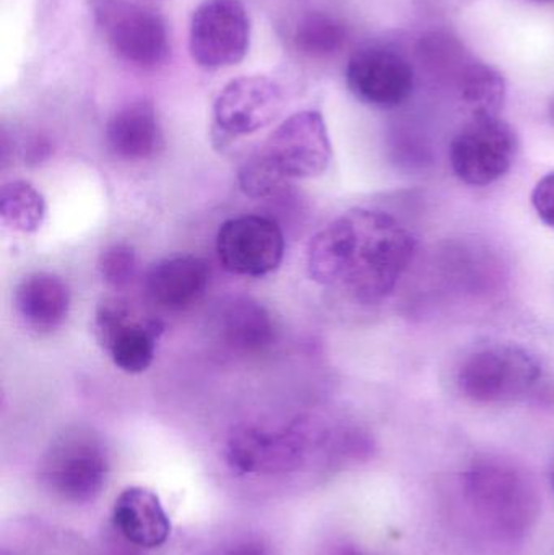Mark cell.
Segmentation results:
<instances>
[{"label":"cell","instance_id":"cell-1","mask_svg":"<svg viewBox=\"0 0 554 555\" xmlns=\"http://www.w3.org/2000/svg\"><path fill=\"white\" fill-rule=\"evenodd\" d=\"M415 249V237L392 215L353 208L312 237L308 273L355 302L374 306L394 293Z\"/></svg>","mask_w":554,"mask_h":555},{"label":"cell","instance_id":"cell-2","mask_svg":"<svg viewBox=\"0 0 554 555\" xmlns=\"http://www.w3.org/2000/svg\"><path fill=\"white\" fill-rule=\"evenodd\" d=\"M465 498L478 520L506 540L524 537L539 517V491L532 479L510 460L472 463L464 479Z\"/></svg>","mask_w":554,"mask_h":555},{"label":"cell","instance_id":"cell-3","mask_svg":"<svg viewBox=\"0 0 554 555\" xmlns=\"http://www.w3.org/2000/svg\"><path fill=\"white\" fill-rule=\"evenodd\" d=\"M98 31L111 51L137 68H156L168 59L169 35L158 10L140 0H88Z\"/></svg>","mask_w":554,"mask_h":555},{"label":"cell","instance_id":"cell-4","mask_svg":"<svg viewBox=\"0 0 554 555\" xmlns=\"http://www.w3.org/2000/svg\"><path fill=\"white\" fill-rule=\"evenodd\" d=\"M109 460L96 434L83 427L67 429L49 447L41 462V481L49 492L83 505L96 501L106 486Z\"/></svg>","mask_w":554,"mask_h":555},{"label":"cell","instance_id":"cell-5","mask_svg":"<svg viewBox=\"0 0 554 555\" xmlns=\"http://www.w3.org/2000/svg\"><path fill=\"white\" fill-rule=\"evenodd\" d=\"M540 377L542 365L532 352L523 346L494 343L465 356L455 380L468 400L493 404L524 397Z\"/></svg>","mask_w":554,"mask_h":555},{"label":"cell","instance_id":"cell-6","mask_svg":"<svg viewBox=\"0 0 554 555\" xmlns=\"http://www.w3.org/2000/svg\"><path fill=\"white\" fill-rule=\"evenodd\" d=\"M516 155V132L501 117L468 119L449 150L455 176L472 188H487L503 179Z\"/></svg>","mask_w":554,"mask_h":555},{"label":"cell","instance_id":"cell-7","mask_svg":"<svg viewBox=\"0 0 554 555\" xmlns=\"http://www.w3.org/2000/svg\"><path fill=\"white\" fill-rule=\"evenodd\" d=\"M250 22L241 0H204L189 29V51L198 67L220 70L246 57Z\"/></svg>","mask_w":554,"mask_h":555},{"label":"cell","instance_id":"cell-8","mask_svg":"<svg viewBox=\"0 0 554 555\" xmlns=\"http://www.w3.org/2000/svg\"><path fill=\"white\" fill-rule=\"evenodd\" d=\"M285 179L318 178L331 165L332 142L319 111H301L280 124L259 150Z\"/></svg>","mask_w":554,"mask_h":555},{"label":"cell","instance_id":"cell-9","mask_svg":"<svg viewBox=\"0 0 554 555\" xmlns=\"http://www.w3.org/2000/svg\"><path fill=\"white\" fill-rule=\"evenodd\" d=\"M217 253L221 266L234 275L266 276L282 263L285 237L270 218L246 215L221 224Z\"/></svg>","mask_w":554,"mask_h":555},{"label":"cell","instance_id":"cell-10","mask_svg":"<svg viewBox=\"0 0 554 555\" xmlns=\"http://www.w3.org/2000/svg\"><path fill=\"white\" fill-rule=\"evenodd\" d=\"M285 98L272 78L249 75L230 81L214 104V129L224 139L250 135L282 114Z\"/></svg>","mask_w":554,"mask_h":555},{"label":"cell","instance_id":"cell-11","mask_svg":"<svg viewBox=\"0 0 554 555\" xmlns=\"http://www.w3.org/2000/svg\"><path fill=\"white\" fill-rule=\"evenodd\" d=\"M162 332L158 320H143L124 300H106L94 317L98 341L109 352L116 367L127 374H140L152 365Z\"/></svg>","mask_w":554,"mask_h":555},{"label":"cell","instance_id":"cell-12","mask_svg":"<svg viewBox=\"0 0 554 555\" xmlns=\"http://www.w3.org/2000/svg\"><path fill=\"white\" fill-rule=\"evenodd\" d=\"M413 68L402 54L383 46H368L351 55L347 83L351 93L370 106L390 109L409 100Z\"/></svg>","mask_w":554,"mask_h":555},{"label":"cell","instance_id":"cell-13","mask_svg":"<svg viewBox=\"0 0 554 555\" xmlns=\"http://www.w3.org/2000/svg\"><path fill=\"white\" fill-rule=\"evenodd\" d=\"M305 450L302 434L296 429L270 430L237 427L228 440L230 465L241 473L286 472L298 465Z\"/></svg>","mask_w":554,"mask_h":555},{"label":"cell","instance_id":"cell-14","mask_svg":"<svg viewBox=\"0 0 554 555\" xmlns=\"http://www.w3.org/2000/svg\"><path fill=\"white\" fill-rule=\"evenodd\" d=\"M113 520L124 540L143 550L162 547L171 534V521L158 495L139 486L116 499Z\"/></svg>","mask_w":554,"mask_h":555},{"label":"cell","instance_id":"cell-15","mask_svg":"<svg viewBox=\"0 0 554 555\" xmlns=\"http://www.w3.org/2000/svg\"><path fill=\"white\" fill-rule=\"evenodd\" d=\"M107 146L117 158L145 162L163 146V130L155 106L140 100L113 114L106 127Z\"/></svg>","mask_w":554,"mask_h":555},{"label":"cell","instance_id":"cell-16","mask_svg":"<svg viewBox=\"0 0 554 555\" xmlns=\"http://www.w3.org/2000/svg\"><path fill=\"white\" fill-rule=\"evenodd\" d=\"M210 281V267L201 257L178 256L156 263L146 276V293L163 309L182 310L197 302Z\"/></svg>","mask_w":554,"mask_h":555},{"label":"cell","instance_id":"cell-17","mask_svg":"<svg viewBox=\"0 0 554 555\" xmlns=\"http://www.w3.org/2000/svg\"><path fill=\"white\" fill-rule=\"evenodd\" d=\"M15 307L26 326L49 333L64 323L70 309V291L52 273H33L16 286Z\"/></svg>","mask_w":554,"mask_h":555},{"label":"cell","instance_id":"cell-18","mask_svg":"<svg viewBox=\"0 0 554 555\" xmlns=\"http://www.w3.org/2000/svg\"><path fill=\"white\" fill-rule=\"evenodd\" d=\"M221 335L234 351L256 354L275 341V323L262 304L241 297L224 307Z\"/></svg>","mask_w":554,"mask_h":555},{"label":"cell","instance_id":"cell-19","mask_svg":"<svg viewBox=\"0 0 554 555\" xmlns=\"http://www.w3.org/2000/svg\"><path fill=\"white\" fill-rule=\"evenodd\" d=\"M458 90L468 119L500 117L506 101V81L497 68L472 62L459 75Z\"/></svg>","mask_w":554,"mask_h":555},{"label":"cell","instance_id":"cell-20","mask_svg":"<svg viewBox=\"0 0 554 555\" xmlns=\"http://www.w3.org/2000/svg\"><path fill=\"white\" fill-rule=\"evenodd\" d=\"M347 39V25L325 12L302 13L289 31V41L295 51L309 59H327L337 54Z\"/></svg>","mask_w":554,"mask_h":555},{"label":"cell","instance_id":"cell-21","mask_svg":"<svg viewBox=\"0 0 554 555\" xmlns=\"http://www.w3.org/2000/svg\"><path fill=\"white\" fill-rule=\"evenodd\" d=\"M46 217L44 197L28 182L15 181L0 192V218L10 230L35 233Z\"/></svg>","mask_w":554,"mask_h":555},{"label":"cell","instance_id":"cell-22","mask_svg":"<svg viewBox=\"0 0 554 555\" xmlns=\"http://www.w3.org/2000/svg\"><path fill=\"white\" fill-rule=\"evenodd\" d=\"M286 182L288 179L283 178L259 152L240 169L241 191L253 198L275 197L285 189Z\"/></svg>","mask_w":554,"mask_h":555},{"label":"cell","instance_id":"cell-23","mask_svg":"<svg viewBox=\"0 0 554 555\" xmlns=\"http://www.w3.org/2000/svg\"><path fill=\"white\" fill-rule=\"evenodd\" d=\"M98 269H100V275L107 286L113 287V289H123L136 275V250L129 244H113L101 254Z\"/></svg>","mask_w":554,"mask_h":555},{"label":"cell","instance_id":"cell-24","mask_svg":"<svg viewBox=\"0 0 554 555\" xmlns=\"http://www.w3.org/2000/svg\"><path fill=\"white\" fill-rule=\"evenodd\" d=\"M532 205L540 220L554 230V171L543 176L533 189Z\"/></svg>","mask_w":554,"mask_h":555},{"label":"cell","instance_id":"cell-25","mask_svg":"<svg viewBox=\"0 0 554 555\" xmlns=\"http://www.w3.org/2000/svg\"><path fill=\"white\" fill-rule=\"evenodd\" d=\"M214 555H270V551L260 541H243V543L224 547V550L218 551Z\"/></svg>","mask_w":554,"mask_h":555},{"label":"cell","instance_id":"cell-26","mask_svg":"<svg viewBox=\"0 0 554 555\" xmlns=\"http://www.w3.org/2000/svg\"><path fill=\"white\" fill-rule=\"evenodd\" d=\"M552 486H553V489H554V466H553V472H552Z\"/></svg>","mask_w":554,"mask_h":555},{"label":"cell","instance_id":"cell-27","mask_svg":"<svg viewBox=\"0 0 554 555\" xmlns=\"http://www.w3.org/2000/svg\"><path fill=\"white\" fill-rule=\"evenodd\" d=\"M536 2H552V0H536Z\"/></svg>","mask_w":554,"mask_h":555}]
</instances>
